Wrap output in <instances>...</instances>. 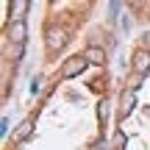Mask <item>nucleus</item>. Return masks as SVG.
Listing matches in <instances>:
<instances>
[{
    "label": "nucleus",
    "instance_id": "f257e3e1",
    "mask_svg": "<svg viewBox=\"0 0 150 150\" xmlns=\"http://www.w3.org/2000/svg\"><path fill=\"white\" fill-rule=\"evenodd\" d=\"M86 64H89V59H86L83 53L81 56H70V59L61 64V78H75V75H81L86 70Z\"/></svg>",
    "mask_w": 150,
    "mask_h": 150
},
{
    "label": "nucleus",
    "instance_id": "f03ea898",
    "mask_svg": "<svg viewBox=\"0 0 150 150\" xmlns=\"http://www.w3.org/2000/svg\"><path fill=\"white\" fill-rule=\"evenodd\" d=\"M45 45H47L50 53H59L67 45V31L64 28H47V31H45Z\"/></svg>",
    "mask_w": 150,
    "mask_h": 150
},
{
    "label": "nucleus",
    "instance_id": "7ed1b4c3",
    "mask_svg": "<svg viewBox=\"0 0 150 150\" xmlns=\"http://www.w3.org/2000/svg\"><path fill=\"white\" fill-rule=\"evenodd\" d=\"M25 33H28L25 20H11V22H8V31H6L8 42H14V45H25Z\"/></svg>",
    "mask_w": 150,
    "mask_h": 150
},
{
    "label": "nucleus",
    "instance_id": "20e7f679",
    "mask_svg": "<svg viewBox=\"0 0 150 150\" xmlns=\"http://www.w3.org/2000/svg\"><path fill=\"white\" fill-rule=\"evenodd\" d=\"M134 103H136V89H125L120 95V106H117V117L125 120L131 111H134Z\"/></svg>",
    "mask_w": 150,
    "mask_h": 150
},
{
    "label": "nucleus",
    "instance_id": "39448f33",
    "mask_svg": "<svg viewBox=\"0 0 150 150\" xmlns=\"http://www.w3.org/2000/svg\"><path fill=\"white\" fill-rule=\"evenodd\" d=\"M131 67H134V72L147 75V70H150V50L139 47V50L134 53V59H131Z\"/></svg>",
    "mask_w": 150,
    "mask_h": 150
},
{
    "label": "nucleus",
    "instance_id": "423d86ee",
    "mask_svg": "<svg viewBox=\"0 0 150 150\" xmlns=\"http://www.w3.org/2000/svg\"><path fill=\"white\" fill-rule=\"evenodd\" d=\"M83 56L89 59V64H103V61H106V50L97 47V45H89V47L83 50Z\"/></svg>",
    "mask_w": 150,
    "mask_h": 150
},
{
    "label": "nucleus",
    "instance_id": "0eeeda50",
    "mask_svg": "<svg viewBox=\"0 0 150 150\" xmlns=\"http://www.w3.org/2000/svg\"><path fill=\"white\" fill-rule=\"evenodd\" d=\"M31 128H33V117L22 120V122H20V128H17V134H14V142H22V139H28Z\"/></svg>",
    "mask_w": 150,
    "mask_h": 150
},
{
    "label": "nucleus",
    "instance_id": "6e6552de",
    "mask_svg": "<svg viewBox=\"0 0 150 150\" xmlns=\"http://www.w3.org/2000/svg\"><path fill=\"white\" fill-rule=\"evenodd\" d=\"M125 147V134L120 131V134H114V142H111V150H122Z\"/></svg>",
    "mask_w": 150,
    "mask_h": 150
},
{
    "label": "nucleus",
    "instance_id": "1a4fd4ad",
    "mask_svg": "<svg viewBox=\"0 0 150 150\" xmlns=\"http://www.w3.org/2000/svg\"><path fill=\"white\" fill-rule=\"evenodd\" d=\"M142 47H145V50H150V31L145 33V36H142Z\"/></svg>",
    "mask_w": 150,
    "mask_h": 150
},
{
    "label": "nucleus",
    "instance_id": "9d476101",
    "mask_svg": "<svg viewBox=\"0 0 150 150\" xmlns=\"http://www.w3.org/2000/svg\"><path fill=\"white\" fill-rule=\"evenodd\" d=\"M103 147V142H95V147H92V150H100Z\"/></svg>",
    "mask_w": 150,
    "mask_h": 150
},
{
    "label": "nucleus",
    "instance_id": "9b49d317",
    "mask_svg": "<svg viewBox=\"0 0 150 150\" xmlns=\"http://www.w3.org/2000/svg\"><path fill=\"white\" fill-rule=\"evenodd\" d=\"M139 3H142V0H131V6H139Z\"/></svg>",
    "mask_w": 150,
    "mask_h": 150
}]
</instances>
